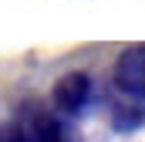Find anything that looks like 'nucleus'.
I'll use <instances>...</instances> for the list:
<instances>
[{
	"label": "nucleus",
	"mask_w": 145,
	"mask_h": 142,
	"mask_svg": "<svg viewBox=\"0 0 145 142\" xmlns=\"http://www.w3.org/2000/svg\"><path fill=\"white\" fill-rule=\"evenodd\" d=\"M115 88L132 102L145 105V44H128L115 61Z\"/></svg>",
	"instance_id": "f03ea898"
},
{
	"label": "nucleus",
	"mask_w": 145,
	"mask_h": 142,
	"mask_svg": "<svg viewBox=\"0 0 145 142\" xmlns=\"http://www.w3.org/2000/svg\"><path fill=\"white\" fill-rule=\"evenodd\" d=\"M0 142H34L27 125H3L0 129Z\"/></svg>",
	"instance_id": "39448f33"
},
{
	"label": "nucleus",
	"mask_w": 145,
	"mask_h": 142,
	"mask_svg": "<svg viewBox=\"0 0 145 142\" xmlns=\"http://www.w3.org/2000/svg\"><path fill=\"white\" fill-rule=\"evenodd\" d=\"M27 132L34 142H81L78 129L71 125L68 115H61L57 108L54 112H34L27 118Z\"/></svg>",
	"instance_id": "7ed1b4c3"
},
{
	"label": "nucleus",
	"mask_w": 145,
	"mask_h": 142,
	"mask_svg": "<svg viewBox=\"0 0 145 142\" xmlns=\"http://www.w3.org/2000/svg\"><path fill=\"white\" fill-rule=\"evenodd\" d=\"M142 125H145V105H138V102H132V105H118L115 115H111V129L121 132V135L138 132Z\"/></svg>",
	"instance_id": "20e7f679"
},
{
	"label": "nucleus",
	"mask_w": 145,
	"mask_h": 142,
	"mask_svg": "<svg viewBox=\"0 0 145 142\" xmlns=\"http://www.w3.org/2000/svg\"><path fill=\"white\" fill-rule=\"evenodd\" d=\"M91 98H95V81H91V74H84V71H68V74H61L57 85H54V91H51L54 108H57L61 115H68V118L84 115L88 105H91Z\"/></svg>",
	"instance_id": "f257e3e1"
}]
</instances>
